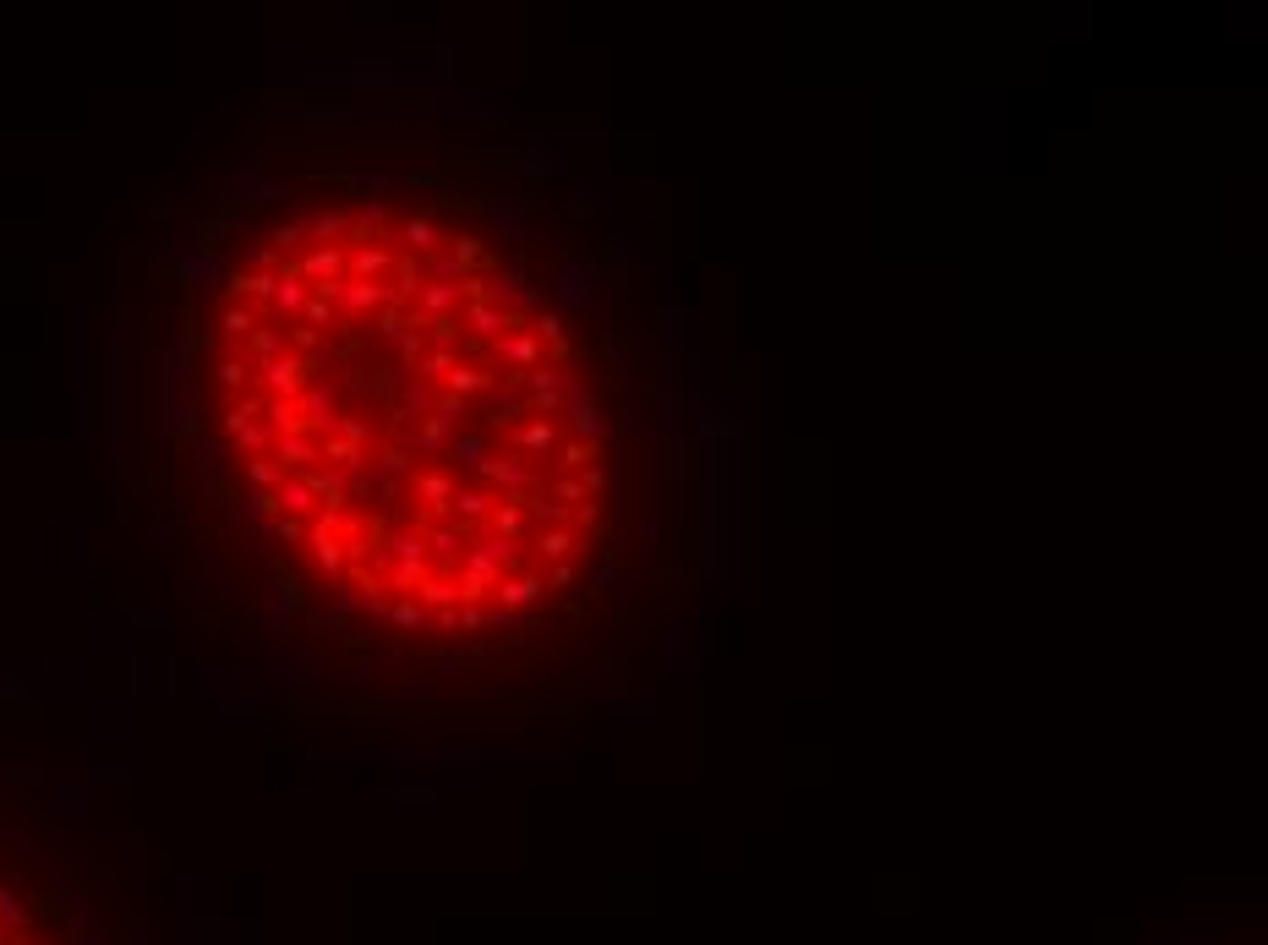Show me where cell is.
Returning <instances> with one entry per match:
<instances>
[{"mask_svg":"<svg viewBox=\"0 0 1268 945\" xmlns=\"http://www.w3.org/2000/svg\"><path fill=\"white\" fill-rule=\"evenodd\" d=\"M203 383L258 525L383 629H514L613 541V361L492 219L422 197L274 219L214 290Z\"/></svg>","mask_w":1268,"mask_h":945,"instance_id":"1","label":"cell"},{"mask_svg":"<svg viewBox=\"0 0 1268 945\" xmlns=\"http://www.w3.org/2000/svg\"><path fill=\"white\" fill-rule=\"evenodd\" d=\"M0 945H55L50 924L0 880Z\"/></svg>","mask_w":1268,"mask_h":945,"instance_id":"2","label":"cell"}]
</instances>
